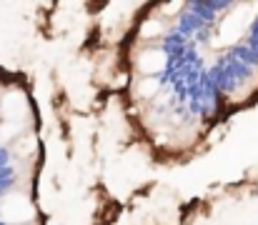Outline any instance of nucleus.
Masks as SVG:
<instances>
[{
  "label": "nucleus",
  "instance_id": "nucleus-2",
  "mask_svg": "<svg viewBox=\"0 0 258 225\" xmlns=\"http://www.w3.org/2000/svg\"><path fill=\"white\" fill-rule=\"evenodd\" d=\"M33 118V105L20 88H8L0 98V123L25 130V123Z\"/></svg>",
  "mask_w": 258,
  "mask_h": 225
},
{
  "label": "nucleus",
  "instance_id": "nucleus-1",
  "mask_svg": "<svg viewBox=\"0 0 258 225\" xmlns=\"http://www.w3.org/2000/svg\"><path fill=\"white\" fill-rule=\"evenodd\" d=\"M35 220V203L23 190H10L0 195V223L30 225Z\"/></svg>",
  "mask_w": 258,
  "mask_h": 225
},
{
  "label": "nucleus",
  "instance_id": "nucleus-3",
  "mask_svg": "<svg viewBox=\"0 0 258 225\" xmlns=\"http://www.w3.org/2000/svg\"><path fill=\"white\" fill-rule=\"evenodd\" d=\"M166 63H168V55L158 45H146L136 55V70L141 73V78H156L158 73H163Z\"/></svg>",
  "mask_w": 258,
  "mask_h": 225
}]
</instances>
